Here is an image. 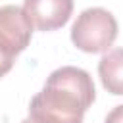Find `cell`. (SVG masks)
Listing matches in <instances>:
<instances>
[{
    "mask_svg": "<svg viewBox=\"0 0 123 123\" xmlns=\"http://www.w3.org/2000/svg\"><path fill=\"white\" fill-rule=\"evenodd\" d=\"M96 98L92 77L75 65L54 69L42 90L29 104L33 123H83L85 111Z\"/></svg>",
    "mask_w": 123,
    "mask_h": 123,
    "instance_id": "obj_1",
    "label": "cell"
},
{
    "mask_svg": "<svg viewBox=\"0 0 123 123\" xmlns=\"http://www.w3.org/2000/svg\"><path fill=\"white\" fill-rule=\"evenodd\" d=\"M115 38L117 21L113 13L104 8L83 10L71 27V42L86 54L108 52Z\"/></svg>",
    "mask_w": 123,
    "mask_h": 123,
    "instance_id": "obj_2",
    "label": "cell"
},
{
    "mask_svg": "<svg viewBox=\"0 0 123 123\" xmlns=\"http://www.w3.org/2000/svg\"><path fill=\"white\" fill-rule=\"evenodd\" d=\"M33 35V25L19 6L8 4L0 8V58L15 62V56L23 52Z\"/></svg>",
    "mask_w": 123,
    "mask_h": 123,
    "instance_id": "obj_3",
    "label": "cell"
},
{
    "mask_svg": "<svg viewBox=\"0 0 123 123\" xmlns=\"http://www.w3.org/2000/svg\"><path fill=\"white\" fill-rule=\"evenodd\" d=\"M21 10L35 29L56 31L69 21L73 0H25Z\"/></svg>",
    "mask_w": 123,
    "mask_h": 123,
    "instance_id": "obj_4",
    "label": "cell"
},
{
    "mask_svg": "<svg viewBox=\"0 0 123 123\" xmlns=\"http://www.w3.org/2000/svg\"><path fill=\"white\" fill-rule=\"evenodd\" d=\"M121 48H113L106 52L98 63V73L102 79V85L108 92L119 96L121 94Z\"/></svg>",
    "mask_w": 123,
    "mask_h": 123,
    "instance_id": "obj_5",
    "label": "cell"
},
{
    "mask_svg": "<svg viewBox=\"0 0 123 123\" xmlns=\"http://www.w3.org/2000/svg\"><path fill=\"white\" fill-rule=\"evenodd\" d=\"M121 113H123V106H115L113 111L106 117V123H121Z\"/></svg>",
    "mask_w": 123,
    "mask_h": 123,
    "instance_id": "obj_6",
    "label": "cell"
},
{
    "mask_svg": "<svg viewBox=\"0 0 123 123\" xmlns=\"http://www.w3.org/2000/svg\"><path fill=\"white\" fill-rule=\"evenodd\" d=\"M21 123H33V121H31V119H29V117H27V119H23V121H21Z\"/></svg>",
    "mask_w": 123,
    "mask_h": 123,
    "instance_id": "obj_7",
    "label": "cell"
}]
</instances>
